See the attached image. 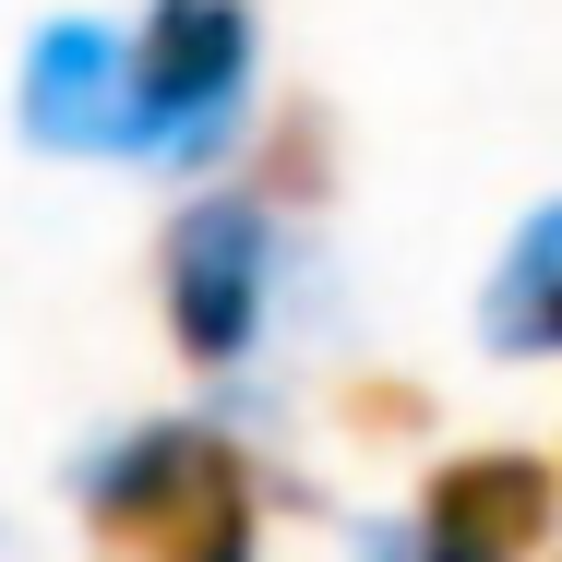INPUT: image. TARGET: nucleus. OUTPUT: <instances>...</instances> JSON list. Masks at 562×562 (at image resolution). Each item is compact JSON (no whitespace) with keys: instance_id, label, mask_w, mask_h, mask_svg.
Masks as SVG:
<instances>
[{"instance_id":"obj_2","label":"nucleus","mask_w":562,"mask_h":562,"mask_svg":"<svg viewBox=\"0 0 562 562\" xmlns=\"http://www.w3.org/2000/svg\"><path fill=\"white\" fill-rule=\"evenodd\" d=\"M251 109V0H144L120 36V156L204 168Z\"/></svg>"},{"instance_id":"obj_1","label":"nucleus","mask_w":562,"mask_h":562,"mask_svg":"<svg viewBox=\"0 0 562 562\" xmlns=\"http://www.w3.org/2000/svg\"><path fill=\"white\" fill-rule=\"evenodd\" d=\"M85 527L109 562H263V491L216 419H132L85 454Z\"/></svg>"},{"instance_id":"obj_7","label":"nucleus","mask_w":562,"mask_h":562,"mask_svg":"<svg viewBox=\"0 0 562 562\" xmlns=\"http://www.w3.org/2000/svg\"><path fill=\"white\" fill-rule=\"evenodd\" d=\"M359 562H407V515H383V527H359Z\"/></svg>"},{"instance_id":"obj_4","label":"nucleus","mask_w":562,"mask_h":562,"mask_svg":"<svg viewBox=\"0 0 562 562\" xmlns=\"http://www.w3.org/2000/svg\"><path fill=\"white\" fill-rule=\"evenodd\" d=\"M551 515H562L551 454H454L407 503V562H539Z\"/></svg>"},{"instance_id":"obj_6","label":"nucleus","mask_w":562,"mask_h":562,"mask_svg":"<svg viewBox=\"0 0 562 562\" xmlns=\"http://www.w3.org/2000/svg\"><path fill=\"white\" fill-rule=\"evenodd\" d=\"M479 336L503 359H562V192L527 204V227L503 239V263L479 288Z\"/></svg>"},{"instance_id":"obj_3","label":"nucleus","mask_w":562,"mask_h":562,"mask_svg":"<svg viewBox=\"0 0 562 562\" xmlns=\"http://www.w3.org/2000/svg\"><path fill=\"white\" fill-rule=\"evenodd\" d=\"M156 300H168V347L192 371H239L276 324V204H251V192L180 204L156 239Z\"/></svg>"},{"instance_id":"obj_5","label":"nucleus","mask_w":562,"mask_h":562,"mask_svg":"<svg viewBox=\"0 0 562 562\" xmlns=\"http://www.w3.org/2000/svg\"><path fill=\"white\" fill-rule=\"evenodd\" d=\"M12 109H24V132H36L48 156H120V36L85 24V12L36 24Z\"/></svg>"}]
</instances>
